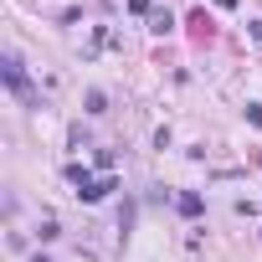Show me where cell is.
<instances>
[{
	"mask_svg": "<svg viewBox=\"0 0 262 262\" xmlns=\"http://www.w3.org/2000/svg\"><path fill=\"white\" fill-rule=\"evenodd\" d=\"M6 82H11V93L31 98V82H26V67H21V57H16V52H6Z\"/></svg>",
	"mask_w": 262,
	"mask_h": 262,
	"instance_id": "6da1fadb",
	"label": "cell"
},
{
	"mask_svg": "<svg viewBox=\"0 0 262 262\" xmlns=\"http://www.w3.org/2000/svg\"><path fill=\"white\" fill-rule=\"evenodd\" d=\"M180 211L185 216H201V195H180Z\"/></svg>",
	"mask_w": 262,
	"mask_h": 262,
	"instance_id": "7a4b0ae2",
	"label": "cell"
},
{
	"mask_svg": "<svg viewBox=\"0 0 262 262\" xmlns=\"http://www.w3.org/2000/svg\"><path fill=\"white\" fill-rule=\"evenodd\" d=\"M36 262H47V257H36Z\"/></svg>",
	"mask_w": 262,
	"mask_h": 262,
	"instance_id": "3957f363",
	"label": "cell"
}]
</instances>
